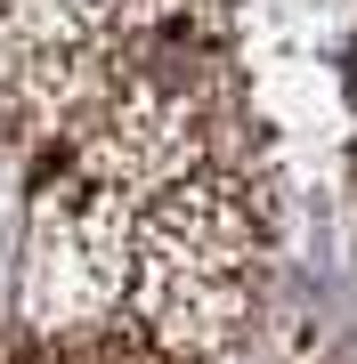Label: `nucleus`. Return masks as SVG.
<instances>
[{
  "mask_svg": "<svg viewBox=\"0 0 357 364\" xmlns=\"http://www.w3.org/2000/svg\"><path fill=\"white\" fill-rule=\"evenodd\" d=\"M268 186L252 170L203 162L171 195H155L130 227L122 316L179 364H212L252 332L268 284Z\"/></svg>",
  "mask_w": 357,
  "mask_h": 364,
  "instance_id": "1",
  "label": "nucleus"
},
{
  "mask_svg": "<svg viewBox=\"0 0 357 364\" xmlns=\"http://www.w3.org/2000/svg\"><path fill=\"white\" fill-rule=\"evenodd\" d=\"M9 364H179V356H162L130 316H106V324H81V332H33Z\"/></svg>",
  "mask_w": 357,
  "mask_h": 364,
  "instance_id": "2",
  "label": "nucleus"
},
{
  "mask_svg": "<svg viewBox=\"0 0 357 364\" xmlns=\"http://www.w3.org/2000/svg\"><path fill=\"white\" fill-rule=\"evenodd\" d=\"M0 146H9V122H0Z\"/></svg>",
  "mask_w": 357,
  "mask_h": 364,
  "instance_id": "3",
  "label": "nucleus"
},
{
  "mask_svg": "<svg viewBox=\"0 0 357 364\" xmlns=\"http://www.w3.org/2000/svg\"><path fill=\"white\" fill-rule=\"evenodd\" d=\"M0 364H9V356H0Z\"/></svg>",
  "mask_w": 357,
  "mask_h": 364,
  "instance_id": "4",
  "label": "nucleus"
}]
</instances>
